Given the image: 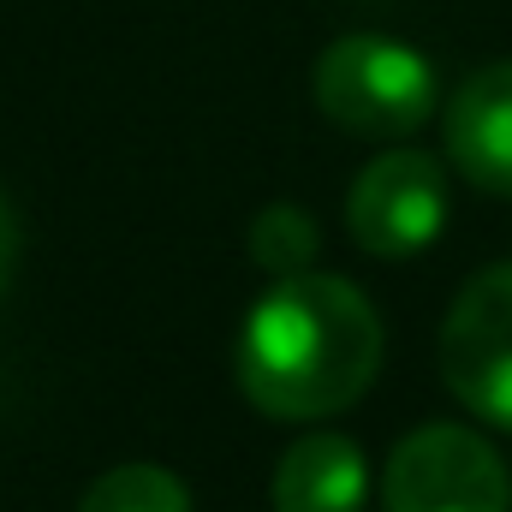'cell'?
<instances>
[{
    "label": "cell",
    "instance_id": "cell-1",
    "mask_svg": "<svg viewBox=\"0 0 512 512\" xmlns=\"http://www.w3.org/2000/svg\"><path fill=\"white\" fill-rule=\"evenodd\" d=\"M382 370V316L340 274H292L274 280L251 304L233 376L262 417L316 423L364 399Z\"/></svg>",
    "mask_w": 512,
    "mask_h": 512
},
{
    "label": "cell",
    "instance_id": "cell-7",
    "mask_svg": "<svg viewBox=\"0 0 512 512\" xmlns=\"http://www.w3.org/2000/svg\"><path fill=\"white\" fill-rule=\"evenodd\" d=\"M274 512H364L370 501V465L364 447L340 429L298 435L274 465Z\"/></svg>",
    "mask_w": 512,
    "mask_h": 512
},
{
    "label": "cell",
    "instance_id": "cell-8",
    "mask_svg": "<svg viewBox=\"0 0 512 512\" xmlns=\"http://www.w3.org/2000/svg\"><path fill=\"white\" fill-rule=\"evenodd\" d=\"M78 512H191V489L167 465H114L84 489Z\"/></svg>",
    "mask_w": 512,
    "mask_h": 512
},
{
    "label": "cell",
    "instance_id": "cell-4",
    "mask_svg": "<svg viewBox=\"0 0 512 512\" xmlns=\"http://www.w3.org/2000/svg\"><path fill=\"white\" fill-rule=\"evenodd\" d=\"M441 376L471 417L512 435V262L459 286L441 322Z\"/></svg>",
    "mask_w": 512,
    "mask_h": 512
},
{
    "label": "cell",
    "instance_id": "cell-5",
    "mask_svg": "<svg viewBox=\"0 0 512 512\" xmlns=\"http://www.w3.org/2000/svg\"><path fill=\"white\" fill-rule=\"evenodd\" d=\"M346 227L370 256H417L447 227V173L423 149L376 155L346 197Z\"/></svg>",
    "mask_w": 512,
    "mask_h": 512
},
{
    "label": "cell",
    "instance_id": "cell-2",
    "mask_svg": "<svg viewBox=\"0 0 512 512\" xmlns=\"http://www.w3.org/2000/svg\"><path fill=\"white\" fill-rule=\"evenodd\" d=\"M316 108L352 137H411L435 114V66L399 36H340L316 60Z\"/></svg>",
    "mask_w": 512,
    "mask_h": 512
},
{
    "label": "cell",
    "instance_id": "cell-10",
    "mask_svg": "<svg viewBox=\"0 0 512 512\" xmlns=\"http://www.w3.org/2000/svg\"><path fill=\"white\" fill-rule=\"evenodd\" d=\"M12 262H18V209H12V197L0 191V292H6V280H12Z\"/></svg>",
    "mask_w": 512,
    "mask_h": 512
},
{
    "label": "cell",
    "instance_id": "cell-9",
    "mask_svg": "<svg viewBox=\"0 0 512 512\" xmlns=\"http://www.w3.org/2000/svg\"><path fill=\"white\" fill-rule=\"evenodd\" d=\"M316 251H322V233H316V221L298 203H268L251 221V256H256V268L274 274V280L310 274Z\"/></svg>",
    "mask_w": 512,
    "mask_h": 512
},
{
    "label": "cell",
    "instance_id": "cell-6",
    "mask_svg": "<svg viewBox=\"0 0 512 512\" xmlns=\"http://www.w3.org/2000/svg\"><path fill=\"white\" fill-rule=\"evenodd\" d=\"M447 155L453 167L489 191L512 197V60L471 72L447 102Z\"/></svg>",
    "mask_w": 512,
    "mask_h": 512
},
{
    "label": "cell",
    "instance_id": "cell-3",
    "mask_svg": "<svg viewBox=\"0 0 512 512\" xmlns=\"http://www.w3.org/2000/svg\"><path fill=\"white\" fill-rule=\"evenodd\" d=\"M382 512H512L507 459L465 423H423L387 459Z\"/></svg>",
    "mask_w": 512,
    "mask_h": 512
}]
</instances>
